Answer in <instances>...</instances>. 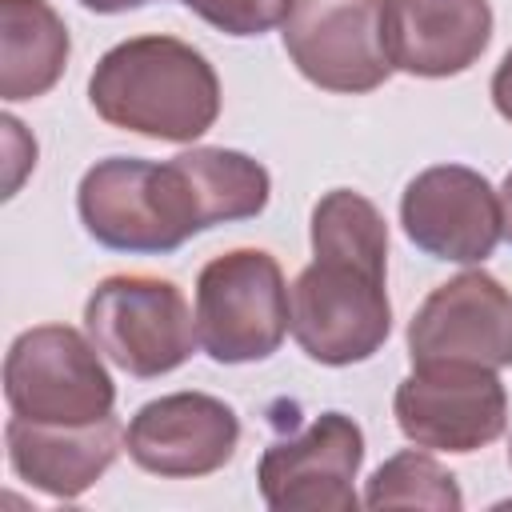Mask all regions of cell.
<instances>
[{
	"label": "cell",
	"instance_id": "6da1fadb",
	"mask_svg": "<svg viewBox=\"0 0 512 512\" xmlns=\"http://www.w3.org/2000/svg\"><path fill=\"white\" fill-rule=\"evenodd\" d=\"M268 192V168L236 148H188L164 164L108 156L84 172L76 212L96 244L160 256L212 224L260 216Z\"/></svg>",
	"mask_w": 512,
	"mask_h": 512
},
{
	"label": "cell",
	"instance_id": "7a4b0ae2",
	"mask_svg": "<svg viewBox=\"0 0 512 512\" xmlns=\"http://www.w3.org/2000/svg\"><path fill=\"white\" fill-rule=\"evenodd\" d=\"M388 224L380 208L332 188L312 208V264L296 276L292 336L308 360L344 368L376 356L392 332L388 304Z\"/></svg>",
	"mask_w": 512,
	"mask_h": 512
},
{
	"label": "cell",
	"instance_id": "3957f363",
	"mask_svg": "<svg viewBox=\"0 0 512 512\" xmlns=\"http://www.w3.org/2000/svg\"><path fill=\"white\" fill-rule=\"evenodd\" d=\"M88 100L112 128L192 144L220 116V80L192 44L176 36H132L96 60Z\"/></svg>",
	"mask_w": 512,
	"mask_h": 512
},
{
	"label": "cell",
	"instance_id": "277c9868",
	"mask_svg": "<svg viewBox=\"0 0 512 512\" xmlns=\"http://www.w3.org/2000/svg\"><path fill=\"white\" fill-rule=\"evenodd\" d=\"M292 328L288 284L272 252L232 248L196 276V336L216 364L268 360Z\"/></svg>",
	"mask_w": 512,
	"mask_h": 512
},
{
	"label": "cell",
	"instance_id": "5b68a950",
	"mask_svg": "<svg viewBox=\"0 0 512 512\" xmlns=\"http://www.w3.org/2000/svg\"><path fill=\"white\" fill-rule=\"evenodd\" d=\"M92 336L68 324H40L12 340L4 356V400L12 416L36 424H96L116 408V384Z\"/></svg>",
	"mask_w": 512,
	"mask_h": 512
},
{
	"label": "cell",
	"instance_id": "8992f818",
	"mask_svg": "<svg viewBox=\"0 0 512 512\" xmlns=\"http://www.w3.org/2000/svg\"><path fill=\"white\" fill-rule=\"evenodd\" d=\"M84 328L116 368L140 380L180 368L200 344L184 292L164 276L140 272L100 280L84 304Z\"/></svg>",
	"mask_w": 512,
	"mask_h": 512
},
{
	"label": "cell",
	"instance_id": "52a82bcc",
	"mask_svg": "<svg viewBox=\"0 0 512 512\" xmlns=\"http://www.w3.org/2000/svg\"><path fill=\"white\" fill-rule=\"evenodd\" d=\"M392 412L416 448L464 456L504 436L508 392L496 368L484 364H412V372L396 384Z\"/></svg>",
	"mask_w": 512,
	"mask_h": 512
},
{
	"label": "cell",
	"instance_id": "ba28073f",
	"mask_svg": "<svg viewBox=\"0 0 512 512\" xmlns=\"http://www.w3.org/2000/svg\"><path fill=\"white\" fill-rule=\"evenodd\" d=\"M280 36L296 72L324 92L360 96L396 72L384 48V0H296Z\"/></svg>",
	"mask_w": 512,
	"mask_h": 512
},
{
	"label": "cell",
	"instance_id": "9c48e42d",
	"mask_svg": "<svg viewBox=\"0 0 512 512\" xmlns=\"http://www.w3.org/2000/svg\"><path fill=\"white\" fill-rule=\"evenodd\" d=\"M364 464V432L344 412H320L300 436L264 448L256 480L276 512H352L356 472Z\"/></svg>",
	"mask_w": 512,
	"mask_h": 512
},
{
	"label": "cell",
	"instance_id": "30bf717a",
	"mask_svg": "<svg viewBox=\"0 0 512 512\" xmlns=\"http://www.w3.org/2000/svg\"><path fill=\"white\" fill-rule=\"evenodd\" d=\"M404 236L432 260L484 264L500 236V192L468 164H432L400 196Z\"/></svg>",
	"mask_w": 512,
	"mask_h": 512
},
{
	"label": "cell",
	"instance_id": "8fae6325",
	"mask_svg": "<svg viewBox=\"0 0 512 512\" xmlns=\"http://www.w3.org/2000/svg\"><path fill=\"white\" fill-rule=\"evenodd\" d=\"M412 364H512V292L484 268L460 272L428 292L408 320Z\"/></svg>",
	"mask_w": 512,
	"mask_h": 512
},
{
	"label": "cell",
	"instance_id": "7c38bea8",
	"mask_svg": "<svg viewBox=\"0 0 512 512\" xmlns=\"http://www.w3.org/2000/svg\"><path fill=\"white\" fill-rule=\"evenodd\" d=\"M240 444V416L208 392H168L148 400L124 432L128 456L168 480H196L232 460Z\"/></svg>",
	"mask_w": 512,
	"mask_h": 512
},
{
	"label": "cell",
	"instance_id": "4fadbf2b",
	"mask_svg": "<svg viewBox=\"0 0 512 512\" xmlns=\"http://www.w3.org/2000/svg\"><path fill=\"white\" fill-rule=\"evenodd\" d=\"M492 40L488 0H384L392 68L424 80L468 72Z\"/></svg>",
	"mask_w": 512,
	"mask_h": 512
},
{
	"label": "cell",
	"instance_id": "5bb4252c",
	"mask_svg": "<svg viewBox=\"0 0 512 512\" xmlns=\"http://www.w3.org/2000/svg\"><path fill=\"white\" fill-rule=\"evenodd\" d=\"M12 472L44 496L76 500L84 496L120 452V420L104 416L96 424H36L12 416L4 428Z\"/></svg>",
	"mask_w": 512,
	"mask_h": 512
},
{
	"label": "cell",
	"instance_id": "9a60e30c",
	"mask_svg": "<svg viewBox=\"0 0 512 512\" xmlns=\"http://www.w3.org/2000/svg\"><path fill=\"white\" fill-rule=\"evenodd\" d=\"M72 40L48 0H0V96L36 100L64 76Z\"/></svg>",
	"mask_w": 512,
	"mask_h": 512
},
{
	"label": "cell",
	"instance_id": "2e32d148",
	"mask_svg": "<svg viewBox=\"0 0 512 512\" xmlns=\"http://www.w3.org/2000/svg\"><path fill=\"white\" fill-rule=\"evenodd\" d=\"M364 504L368 508H432V512H460L464 496L456 476L436 464L428 452L404 448L396 456H388L368 488H364Z\"/></svg>",
	"mask_w": 512,
	"mask_h": 512
},
{
	"label": "cell",
	"instance_id": "e0dca14e",
	"mask_svg": "<svg viewBox=\"0 0 512 512\" xmlns=\"http://www.w3.org/2000/svg\"><path fill=\"white\" fill-rule=\"evenodd\" d=\"M180 4L228 36H264L288 20L296 0H180Z\"/></svg>",
	"mask_w": 512,
	"mask_h": 512
},
{
	"label": "cell",
	"instance_id": "ac0fdd59",
	"mask_svg": "<svg viewBox=\"0 0 512 512\" xmlns=\"http://www.w3.org/2000/svg\"><path fill=\"white\" fill-rule=\"evenodd\" d=\"M0 128H4V144H8V180H4V196H16L24 172L36 164V144H28L24 152H16V132H12V124L0 120Z\"/></svg>",
	"mask_w": 512,
	"mask_h": 512
},
{
	"label": "cell",
	"instance_id": "d6986e66",
	"mask_svg": "<svg viewBox=\"0 0 512 512\" xmlns=\"http://www.w3.org/2000/svg\"><path fill=\"white\" fill-rule=\"evenodd\" d=\"M492 104H496V112L512 124V48L504 52V60H500L496 72H492Z\"/></svg>",
	"mask_w": 512,
	"mask_h": 512
},
{
	"label": "cell",
	"instance_id": "ffe728a7",
	"mask_svg": "<svg viewBox=\"0 0 512 512\" xmlns=\"http://www.w3.org/2000/svg\"><path fill=\"white\" fill-rule=\"evenodd\" d=\"M88 12H100V16H116V12H128V8H144L152 0H80Z\"/></svg>",
	"mask_w": 512,
	"mask_h": 512
},
{
	"label": "cell",
	"instance_id": "44dd1931",
	"mask_svg": "<svg viewBox=\"0 0 512 512\" xmlns=\"http://www.w3.org/2000/svg\"><path fill=\"white\" fill-rule=\"evenodd\" d=\"M500 216H504V240L512 244V172L500 184Z\"/></svg>",
	"mask_w": 512,
	"mask_h": 512
},
{
	"label": "cell",
	"instance_id": "7402d4cb",
	"mask_svg": "<svg viewBox=\"0 0 512 512\" xmlns=\"http://www.w3.org/2000/svg\"><path fill=\"white\" fill-rule=\"evenodd\" d=\"M508 464H512V448H508Z\"/></svg>",
	"mask_w": 512,
	"mask_h": 512
}]
</instances>
